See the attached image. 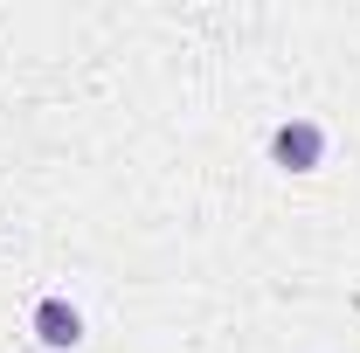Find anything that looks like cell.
Wrapping results in <instances>:
<instances>
[{
	"label": "cell",
	"mask_w": 360,
	"mask_h": 353,
	"mask_svg": "<svg viewBox=\"0 0 360 353\" xmlns=\"http://www.w3.org/2000/svg\"><path fill=\"white\" fill-rule=\"evenodd\" d=\"M270 160H277L284 174H312L319 160H326V125H319V118L277 125V132H270Z\"/></svg>",
	"instance_id": "cell-1"
},
{
	"label": "cell",
	"mask_w": 360,
	"mask_h": 353,
	"mask_svg": "<svg viewBox=\"0 0 360 353\" xmlns=\"http://www.w3.org/2000/svg\"><path fill=\"white\" fill-rule=\"evenodd\" d=\"M35 340H42V347H77V340H84V312L70 305V298H42V305H35Z\"/></svg>",
	"instance_id": "cell-2"
}]
</instances>
